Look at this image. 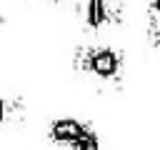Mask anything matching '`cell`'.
Returning a JSON list of instances; mask_svg holds the SVG:
<instances>
[{
	"mask_svg": "<svg viewBox=\"0 0 160 150\" xmlns=\"http://www.w3.org/2000/svg\"><path fill=\"white\" fill-rule=\"evenodd\" d=\"M72 62L80 72H85L100 82H115L122 75L125 55L110 45H85V48L75 50Z\"/></svg>",
	"mask_w": 160,
	"mask_h": 150,
	"instance_id": "1",
	"label": "cell"
},
{
	"mask_svg": "<svg viewBox=\"0 0 160 150\" xmlns=\"http://www.w3.org/2000/svg\"><path fill=\"white\" fill-rule=\"evenodd\" d=\"M48 140L62 150H102L95 128L80 118H55L48 125Z\"/></svg>",
	"mask_w": 160,
	"mask_h": 150,
	"instance_id": "2",
	"label": "cell"
},
{
	"mask_svg": "<svg viewBox=\"0 0 160 150\" xmlns=\"http://www.w3.org/2000/svg\"><path fill=\"white\" fill-rule=\"evenodd\" d=\"M82 18L92 30L115 25L122 20V0H82Z\"/></svg>",
	"mask_w": 160,
	"mask_h": 150,
	"instance_id": "3",
	"label": "cell"
},
{
	"mask_svg": "<svg viewBox=\"0 0 160 150\" xmlns=\"http://www.w3.org/2000/svg\"><path fill=\"white\" fill-rule=\"evenodd\" d=\"M20 112H22V100L15 98V95H2L0 92V125L12 122Z\"/></svg>",
	"mask_w": 160,
	"mask_h": 150,
	"instance_id": "4",
	"label": "cell"
},
{
	"mask_svg": "<svg viewBox=\"0 0 160 150\" xmlns=\"http://www.w3.org/2000/svg\"><path fill=\"white\" fill-rule=\"evenodd\" d=\"M148 38L152 48H160V0L148 2Z\"/></svg>",
	"mask_w": 160,
	"mask_h": 150,
	"instance_id": "5",
	"label": "cell"
},
{
	"mask_svg": "<svg viewBox=\"0 0 160 150\" xmlns=\"http://www.w3.org/2000/svg\"><path fill=\"white\" fill-rule=\"evenodd\" d=\"M48 2H68V0H48Z\"/></svg>",
	"mask_w": 160,
	"mask_h": 150,
	"instance_id": "6",
	"label": "cell"
}]
</instances>
